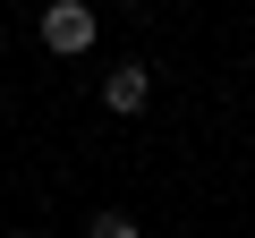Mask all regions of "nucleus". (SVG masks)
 Masks as SVG:
<instances>
[{
  "label": "nucleus",
  "instance_id": "nucleus-3",
  "mask_svg": "<svg viewBox=\"0 0 255 238\" xmlns=\"http://www.w3.org/2000/svg\"><path fill=\"white\" fill-rule=\"evenodd\" d=\"M85 238H136V221H128V213H94V230Z\"/></svg>",
  "mask_w": 255,
  "mask_h": 238
},
{
  "label": "nucleus",
  "instance_id": "nucleus-4",
  "mask_svg": "<svg viewBox=\"0 0 255 238\" xmlns=\"http://www.w3.org/2000/svg\"><path fill=\"white\" fill-rule=\"evenodd\" d=\"M9 238H34V230H9Z\"/></svg>",
  "mask_w": 255,
  "mask_h": 238
},
{
  "label": "nucleus",
  "instance_id": "nucleus-2",
  "mask_svg": "<svg viewBox=\"0 0 255 238\" xmlns=\"http://www.w3.org/2000/svg\"><path fill=\"white\" fill-rule=\"evenodd\" d=\"M102 102H111L119 119H136V111L153 102V68H145V60H119V68L102 77Z\"/></svg>",
  "mask_w": 255,
  "mask_h": 238
},
{
  "label": "nucleus",
  "instance_id": "nucleus-1",
  "mask_svg": "<svg viewBox=\"0 0 255 238\" xmlns=\"http://www.w3.org/2000/svg\"><path fill=\"white\" fill-rule=\"evenodd\" d=\"M43 51H60V60L94 51V9H85V0H51V9H43Z\"/></svg>",
  "mask_w": 255,
  "mask_h": 238
}]
</instances>
